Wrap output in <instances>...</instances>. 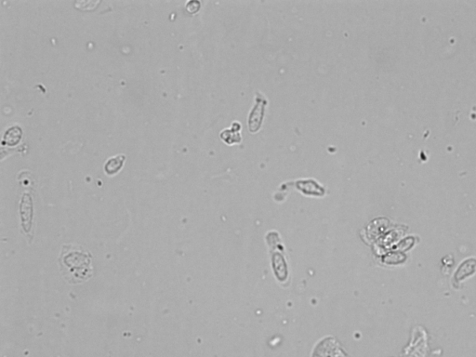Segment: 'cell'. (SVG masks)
Here are the masks:
<instances>
[{
	"instance_id": "obj_1",
	"label": "cell",
	"mask_w": 476,
	"mask_h": 357,
	"mask_svg": "<svg viewBox=\"0 0 476 357\" xmlns=\"http://www.w3.org/2000/svg\"><path fill=\"white\" fill-rule=\"evenodd\" d=\"M92 256L79 246L64 245L60 257V271L71 284H79L92 277Z\"/></svg>"
},
{
	"instance_id": "obj_2",
	"label": "cell",
	"mask_w": 476,
	"mask_h": 357,
	"mask_svg": "<svg viewBox=\"0 0 476 357\" xmlns=\"http://www.w3.org/2000/svg\"><path fill=\"white\" fill-rule=\"evenodd\" d=\"M312 357H350L346 351L334 337H327L318 342Z\"/></svg>"
},
{
	"instance_id": "obj_3",
	"label": "cell",
	"mask_w": 476,
	"mask_h": 357,
	"mask_svg": "<svg viewBox=\"0 0 476 357\" xmlns=\"http://www.w3.org/2000/svg\"><path fill=\"white\" fill-rule=\"evenodd\" d=\"M20 218L21 226L24 232L29 236V231L32 228V218H33V202L32 198L28 194H24L21 197L20 205Z\"/></svg>"
},
{
	"instance_id": "obj_4",
	"label": "cell",
	"mask_w": 476,
	"mask_h": 357,
	"mask_svg": "<svg viewBox=\"0 0 476 357\" xmlns=\"http://www.w3.org/2000/svg\"><path fill=\"white\" fill-rule=\"evenodd\" d=\"M126 160V157L124 155H119L113 159H110L106 161L104 165V170L108 175H115L122 169L124 162Z\"/></svg>"
},
{
	"instance_id": "obj_5",
	"label": "cell",
	"mask_w": 476,
	"mask_h": 357,
	"mask_svg": "<svg viewBox=\"0 0 476 357\" xmlns=\"http://www.w3.org/2000/svg\"><path fill=\"white\" fill-rule=\"evenodd\" d=\"M22 136V130L19 126H14L8 129L4 135L3 141L9 146H15L18 144Z\"/></svg>"
}]
</instances>
